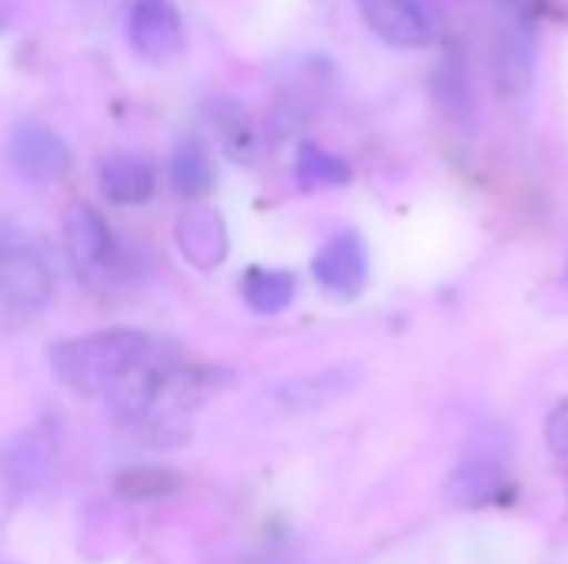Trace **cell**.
<instances>
[{"label":"cell","instance_id":"9","mask_svg":"<svg viewBox=\"0 0 568 564\" xmlns=\"http://www.w3.org/2000/svg\"><path fill=\"white\" fill-rule=\"evenodd\" d=\"M176 243H180L183 259L190 266L203 269V273L216 269L226 259V249H230L226 226H223L220 213H213V209L183 213L180 223H176Z\"/></svg>","mask_w":568,"mask_h":564},{"label":"cell","instance_id":"3","mask_svg":"<svg viewBox=\"0 0 568 564\" xmlns=\"http://www.w3.org/2000/svg\"><path fill=\"white\" fill-rule=\"evenodd\" d=\"M63 239L73 266L87 276H106L120 266V246L110 223L90 203H70L63 213Z\"/></svg>","mask_w":568,"mask_h":564},{"label":"cell","instance_id":"1","mask_svg":"<svg viewBox=\"0 0 568 564\" xmlns=\"http://www.w3.org/2000/svg\"><path fill=\"white\" fill-rule=\"evenodd\" d=\"M150 349V339L136 329H100L77 339H63L50 349V369L53 376L83 396L110 392L120 376L140 362Z\"/></svg>","mask_w":568,"mask_h":564},{"label":"cell","instance_id":"6","mask_svg":"<svg viewBox=\"0 0 568 564\" xmlns=\"http://www.w3.org/2000/svg\"><path fill=\"white\" fill-rule=\"evenodd\" d=\"M313 276L329 296L356 299L369 279V256L363 236L356 229H343L329 236L313 256Z\"/></svg>","mask_w":568,"mask_h":564},{"label":"cell","instance_id":"8","mask_svg":"<svg viewBox=\"0 0 568 564\" xmlns=\"http://www.w3.org/2000/svg\"><path fill=\"white\" fill-rule=\"evenodd\" d=\"M366 27L389 47H426L433 40V23L416 0H356Z\"/></svg>","mask_w":568,"mask_h":564},{"label":"cell","instance_id":"10","mask_svg":"<svg viewBox=\"0 0 568 564\" xmlns=\"http://www.w3.org/2000/svg\"><path fill=\"white\" fill-rule=\"evenodd\" d=\"M100 189L116 206H140L156 193V166L136 153H116L100 166Z\"/></svg>","mask_w":568,"mask_h":564},{"label":"cell","instance_id":"13","mask_svg":"<svg viewBox=\"0 0 568 564\" xmlns=\"http://www.w3.org/2000/svg\"><path fill=\"white\" fill-rule=\"evenodd\" d=\"M243 302L260 312V316H276L283 309H290V302L296 299V276L290 269H263V266H250L243 273L240 283Z\"/></svg>","mask_w":568,"mask_h":564},{"label":"cell","instance_id":"17","mask_svg":"<svg viewBox=\"0 0 568 564\" xmlns=\"http://www.w3.org/2000/svg\"><path fill=\"white\" fill-rule=\"evenodd\" d=\"M7 20H10V3H7V0H0V30L7 27Z\"/></svg>","mask_w":568,"mask_h":564},{"label":"cell","instance_id":"2","mask_svg":"<svg viewBox=\"0 0 568 564\" xmlns=\"http://www.w3.org/2000/svg\"><path fill=\"white\" fill-rule=\"evenodd\" d=\"M53 299L47 253L23 233L0 226V302L17 312H40Z\"/></svg>","mask_w":568,"mask_h":564},{"label":"cell","instance_id":"12","mask_svg":"<svg viewBox=\"0 0 568 564\" xmlns=\"http://www.w3.org/2000/svg\"><path fill=\"white\" fill-rule=\"evenodd\" d=\"M170 183L186 199L206 196L213 189V183H216L213 160H210V150L196 136H183L173 146V156H170Z\"/></svg>","mask_w":568,"mask_h":564},{"label":"cell","instance_id":"5","mask_svg":"<svg viewBox=\"0 0 568 564\" xmlns=\"http://www.w3.org/2000/svg\"><path fill=\"white\" fill-rule=\"evenodd\" d=\"M10 166L30 183H57L67 176L73 156L60 133L43 123H20L7 143Z\"/></svg>","mask_w":568,"mask_h":564},{"label":"cell","instance_id":"4","mask_svg":"<svg viewBox=\"0 0 568 564\" xmlns=\"http://www.w3.org/2000/svg\"><path fill=\"white\" fill-rule=\"evenodd\" d=\"M493 80L499 93L506 96H523L532 86L536 73V27L529 17H513L503 13V23L496 27L493 37Z\"/></svg>","mask_w":568,"mask_h":564},{"label":"cell","instance_id":"15","mask_svg":"<svg viewBox=\"0 0 568 564\" xmlns=\"http://www.w3.org/2000/svg\"><path fill=\"white\" fill-rule=\"evenodd\" d=\"M180 485V479L170 472V469H126L120 479H116V492L123 499H163L170 495L173 489Z\"/></svg>","mask_w":568,"mask_h":564},{"label":"cell","instance_id":"11","mask_svg":"<svg viewBox=\"0 0 568 564\" xmlns=\"http://www.w3.org/2000/svg\"><path fill=\"white\" fill-rule=\"evenodd\" d=\"M433 90H436V103L443 106V113L453 123H459L463 130H473V123H476V100H473V86H469L466 63L456 53H449L436 66Z\"/></svg>","mask_w":568,"mask_h":564},{"label":"cell","instance_id":"16","mask_svg":"<svg viewBox=\"0 0 568 564\" xmlns=\"http://www.w3.org/2000/svg\"><path fill=\"white\" fill-rule=\"evenodd\" d=\"M503 3V13H513V17H536L542 10L546 0H499Z\"/></svg>","mask_w":568,"mask_h":564},{"label":"cell","instance_id":"7","mask_svg":"<svg viewBox=\"0 0 568 564\" xmlns=\"http://www.w3.org/2000/svg\"><path fill=\"white\" fill-rule=\"evenodd\" d=\"M130 43L146 60H170L183 50V17L173 0H136L126 20Z\"/></svg>","mask_w":568,"mask_h":564},{"label":"cell","instance_id":"14","mask_svg":"<svg viewBox=\"0 0 568 564\" xmlns=\"http://www.w3.org/2000/svg\"><path fill=\"white\" fill-rule=\"evenodd\" d=\"M353 180V170L343 156L316 146L300 143L296 150V183L303 189H323V186H346Z\"/></svg>","mask_w":568,"mask_h":564}]
</instances>
